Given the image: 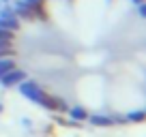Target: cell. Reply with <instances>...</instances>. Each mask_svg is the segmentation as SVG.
<instances>
[{"label":"cell","instance_id":"9a60e30c","mask_svg":"<svg viewBox=\"0 0 146 137\" xmlns=\"http://www.w3.org/2000/svg\"><path fill=\"white\" fill-rule=\"evenodd\" d=\"M0 114H2V103H0Z\"/></svg>","mask_w":146,"mask_h":137},{"label":"cell","instance_id":"5bb4252c","mask_svg":"<svg viewBox=\"0 0 146 137\" xmlns=\"http://www.w3.org/2000/svg\"><path fill=\"white\" fill-rule=\"evenodd\" d=\"M131 2L133 5H140V2H144V0H131Z\"/></svg>","mask_w":146,"mask_h":137},{"label":"cell","instance_id":"277c9868","mask_svg":"<svg viewBox=\"0 0 146 137\" xmlns=\"http://www.w3.org/2000/svg\"><path fill=\"white\" fill-rule=\"evenodd\" d=\"M24 79H26V73H24L22 68H11L9 73H5L2 77H0V84L5 88H13V86H17V84H22Z\"/></svg>","mask_w":146,"mask_h":137},{"label":"cell","instance_id":"ba28073f","mask_svg":"<svg viewBox=\"0 0 146 137\" xmlns=\"http://www.w3.org/2000/svg\"><path fill=\"white\" fill-rule=\"evenodd\" d=\"M144 120V111L142 109H135V111H129L125 116V122H142Z\"/></svg>","mask_w":146,"mask_h":137},{"label":"cell","instance_id":"5b68a950","mask_svg":"<svg viewBox=\"0 0 146 137\" xmlns=\"http://www.w3.org/2000/svg\"><path fill=\"white\" fill-rule=\"evenodd\" d=\"M88 120H90L95 126H112V124H114V118H108V116H99V114L88 116Z\"/></svg>","mask_w":146,"mask_h":137},{"label":"cell","instance_id":"3957f363","mask_svg":"<svg viewBox=\"0 0 146 137\" xmlns=\"http://www.w3.org/2000/svg\"><path fill=\"white\" fill-rule=\"evenodd\" d=\"M13 13L17 15V19H35L36 15H41V7L39 9H30L28 5H24L22 0H17V2H13Z\"/></svg>","mask_w":146,"mask_h":137},{"label":"cell","instance_id":"8fae6325","mask_svg":"<svg viewBox=\"0 0 146 137\" xmlns=\"http://www.w3.org/2000/svg\"><path fill=\"white\" fill-rule=\"evenodd\" d=\"M22 2H24V5H28V7H30V9H39L43 0H22Z\"/></svg>","mask_w":146,"mask_h":137},{"label":"cell","instance_id":"9c48e42d","mask_svg":"<svg viewBox=\"0 0 146 137\" xmlns=\"http://www.w3.org/2000/svg\"><path fill=\"white\" fill-rule=\"evenodd\" d=\"M0 43L11 45V43H13V32H11V30H5V28H0Z\"/></svg>","mask_w":146,"mask_h":137},{"label":"cell","instance_id":"30bf717a","mask_svg":"<svg viewBox=\"0 0 146 137\" xmlns=\"http://www.w3.org/2000/svg\"><path fill=\"white\" fill-rule=\"evenodd\" d=\"M54 109H56V111H67V109H69L67 101H62V99H54Z\"/></svg>","mask_w":146,"mask_h":137},{"label":"cell","instance_id":"6da1fadb","mask_svg":"<svg viewBox=\"0 0 146 137\" xmlns=\"http://www.w3.org/2000/svg\"><path fill=\"white\" fill-rule=\"evenodd\" d=\"M19 86V92H22L26 99H30L32 103H36V105L45 107V109H54V96L45 94V90H43L41 86L36 82H30V79H24L22 84H17Z\"/></svg>","mask_w":146,"mask_h":137},{"label":"cell","instance_id":"7c38bea8","mask_svg":"<svg viewBox=\"0 0 146 137\" xmlns=\"http://www.w3.org/2000/svg\"><path fill=\"white\" fill-rule=\"evenodd\" d=\"M7 56H13V47H0V58H7Z\"/></svg>","mask_w":146,"mask_h":137},{"label":"cell","instance_id":"52a82bcc","mask_svg":"<svg viewBox=\"0 0 146 137\" xmlns=\"http://www.w3.org/2000/svg\"><path fill=\"white\" fill-rule=\"evenodd\" d=\"M69 114H71V118H73V120H86V118H88L86 109H84V107H80V105L71 107V109H69Z\"/></svg>","mask_w":146,"mask_h":137},{"label":"cell","instance_id":"8992f818","mask_svg":"<svg viewBox=\"0 0 146 137\" xmlns=\"http://www.w3.org/2000/svg\"><path fill=\"white\" fill-rule=\"evenodd\" d=\"M11 68H15V60L13 56H7V58H0V77L5 73H9Z\"/></svg>","mask_w":146,"mask_h":137},{"label":"cell","instance_id":"7a4b0ae2","mask_svg":"<svg viewBox=\"0 0 146 137\" xmlns=\"http://www.w3.org/2000/svg\"><path fill=\"white\" fill-rule=\"evenodd\" d=\"M0 28H5V30H11V32H15L19 28V19H17V15L13 13V9H2L0 11Z\"/></svg>","mask_w":146,"mask_h":137},{"label":"cell","instance_id":"4fadbf2b","mask_svg":"<svg viewBox=\"0 0 146 137\" xmlns=\"http://www.w3.org/2000/svg\"><path fill=\"white\" fill-rule=\"evenodd\" d=\"M2 9H7V0H0V11Z\"/></svg>","mask_w":146,"mask_h":137}]
</instances>
